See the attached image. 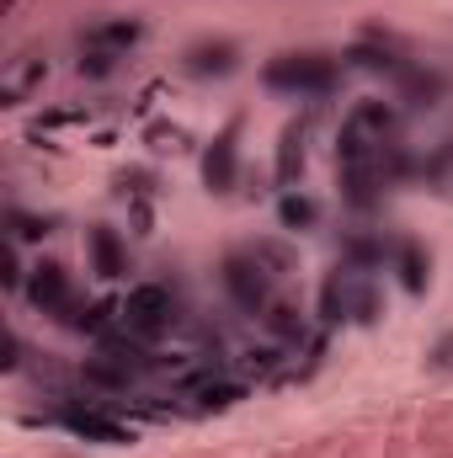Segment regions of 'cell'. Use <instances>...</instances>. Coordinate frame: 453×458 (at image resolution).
Wrapping results in <instances>:
<instances>
[{"label":"cell","instance_id":"6da1fadb","mask_svg":"<svg viewBox=\"0 0 453 458\" xmlns=\"http://www.w3.org/2000/svg\"><path fill=\"white\" fill-rule=\"evenodd\" d=\"M341 81V64L321 48H294V54H278L267 59L261 70V86L278 91V97H294V102H310V97H331Z\"/></svg>","mask_w":453,"mask_h":458},{"label":"cell","instance_id":"7a4b0ae2","mask_svg":"<svg viewBox=\"0 0 453 458\" xmlns=\"http://www.w3.org/2000/svg\"><path fill=\"white\" fill-rule=\"evenodd\" d=\"M321 315L337 326H373L379 320V283H373V267H357V261H341L337 272L326 277L321 288Z\"/></svg>","mask_w":453,"mask_h":458},{"label":"cell","instance_id":"3957f363","mask_svg":"<svg viewBox=\"0 0 453 458\" xmlns=\"http://www.w3.org/2000/svg\"><path fill=\"white\" fill-rule=\"evenodd\" d=\"M219 277H225V293L235 310H245V315H267V304H272V283H278V267L261 256V250H229L225 267H219Z\"/></svg>","mask_w":453,"mask_h":458},{"label":"cell","instance_id":"277c9868","mask_svg":"<svg viewBox=\"0 0 453 458\" xmlns=\"http://www.w3.org/2000/svg\"><path fill=\"white\" fill-rule=\"evenodd\" d=\"M171 326H176V293H171L166 283H139V288H128V299H123V331H128V336L160 342Z\"/></svg>","mask_w":453,"mask_h":458},{"label":"cell","instance_id":"5b68a950","mask_svg":"<svg viewBox=\"0 0 453 458\" xmlns=\"http://www.w3.org/2000/svg\"><path fill=\"white\" fill-rule=\"evenodd\" d=\"M341 59H346L352 70H368V75H389V81H400V75L416 64V59H411V54H406L395 38H384V32H363V38H357V43H352Z\"/></svg>","mask_w":453,"mask_h":458},{"label":"cell","instance_id":"8992f818","mask_svg":"<svg viewBox=\"0 0 453 458\" xmlns=\"http://www.w3.org/2000/svg\"><path fill=\"white\" fill-rule=\"evenodd\" d=\"M27 299H32L43 315H59V320L75 315V288H70V272H64L59 261H38V267H32V277H27Z\"/></svg>","mask_w":453,"mask_h":458},{"label":"cell","instance_id":"52a82bcc","mask_svg":"<svg viewBox=\"0 0 453 458\" xmlns=\"http://www.w3.org/2000/svg\"><path fill=\"white\" fill-rule=\"evenodd\" d=\"M240 176V117H229L214 133V144L203 149V187L209 192H229Z\"/></svg>","mask_w":453,"mask_h":458},{"label":"cell","instance_id":"ba28073f","mask_svg":"<svg viewBox=\"0 0 453 458\" xmlns=\"http://www.w3.org/2000/svg\"><path fill=\"white\" fill-rule=\"evenodd\" d=\"M182 70L192 81H229L240 70V43L235 38H198L187 54H182Z\"/></svg>","mask_w":453,"mask_h":458},{"label":"cell","instance_id":"9c48e42d","mask_svg":"<svg viewBox=\"0 0 453 458\" xmlns=\"http://www.w3.org/2000/svg\"><path fill=\"white\" fill-rule=\"evenodd\" d=\"M59 421H64L75 437H86V443H107V448H123V443H133V432H128L117 416L86 411V405H64V411H59Z\"/></svg>","mask_w":453,"mask_h":458},{"label":"cell","instance_id":"30bf717a","mask_svg":"<svg viewBox=\"0 0 453 458\" xmlns=\"http://www.w3.org/2000/svg\"><path fill=\"white\" fill-rule=\"evenodd\" d=\"M395 91H400V102H406V107H438V102L449 97V75L416 59V64L395 81Z\"/></svg>","mask_w":453,"mask_h":458},{"label":"cell","instance_id":"8fae6325","mask_svg":"<svg viewBox=\"0 0 453 458\" xmlns=\"http://www.w3.org/2000/svg\"><path fill=\"white\" fill-rule=\"evenodd\" d=\"M144 38V27L133 21V16H107V21H91L86 27V38H81V48H91V54H128L133 43Z\"/></svg>","mask_w":453,"mask_h":458},{"label":"cell","instance_id":"7c38bea8","mask_svg":"<svg viewBox=\"0 0 453 458\" xmlns=\"http://www.w3.org/2000/svg\"><path fill=\"white\" fill-rule=\"evenodd\" d=\"M86 250H91V272H97L102 283H117V277L128 272V250H123L117 229L91 225V234H86Z\"/></svg>","mask_w":453,"mask_h":458},{"label":"cell","instance_id":"4fadbf2b","mask_svg":"<svg viewBox=\"0 0 453 458\" xmlns=\"http://www.w3.org/2000/svg\"><path fill=\"white\" fill-rule=\"evenodd\" d=\"M304 139H310V123H288L278 139V182L283 187H294L304 176Z\"/></svg>","mask_w":453,"mask_h":458},{"label":"cell","instance_id":"5bb4252c","mask_svg":"<svg viewBox=\"0 0 453 458\" xmlns=\"http://www.w3.org/2000/svg\"><path fill=\"white\" fill-rule=\"evenodd\" d=\"M187 389L198 394V405H203V411H225V405H235V400L245 394L240 384H225V378H214V373H192V378H187Z\"/></svg>","mask_w":453,"mask_h":458},{"label":"cell","instance_id":"9a60e30c","mask_svg":"<svg viewBox=\"0 0 453 458\" xmlns=\"http://www.w3.org/2000/svg\"><path fill=\"white\" fill-rule=\"evenodd\" d=\"M395 272H400L406 293H422V288H427V250H422L416 240H400V245H395Z\"/></svg>","mask_w":453,"mask_h":458},{"label":"cell","instance_id":"2e32d148","mask_svg":"<svg viewBox=\"0 0 453 458\" xmlns=\"http://www.w3.org/2000/svg\"><path fill=\"white\" fill-rule=\"evenodd\" d=\"M32 81H43V59H32V54H27V59H16V64H11V75H5V86H0V102H5V107H16V102L32 91Z\"/></svg>","mask_w":453,"mask_h":458},{"label":"cell","instance_id":"e0dca14e","mask_svg":"<svg viewBox=\"0 0 453 458\" xmlns=\"http://www.w3.org/2000/svg\"><path fill=\"white\" fill-rule=\"evenodd\" d=\"M81 378H86V384H97V389H128V384H133V373H128L123 362H113V357H102V352L81 368Z\"/></svg>","mask_w":453,"mask_h":458},{"label":"cell","instance_id":"ac0fdd59","mask_svg":"<svg viewBox=\"0 0 453 458\" xmlns=\"http://www.w3.org/2000/svg\"><path fill=\"white\" fill-rule=\"evenodd\" d=\"M278 219H283V229H315L321 208H315V198H304V192H283V198H278Z\"/></svg>","mask_w":453,"mask_h":458},{"label":"cell","instance_id":"d6986e66","mask_svg":"<svg viewBox=\"0 0 453 458\" xmlns=\"http://www.w3.org/2000/svg\"><path fill=\"white\" fill-rule=\"evenodd\" d=\"M267 331L278 336V342H304V315L294 310V304H267Z\"/></svg>","mask_w":453,"mask_h":458},{"label":"cell","instance_id":"ffe728a7","mask_svg":"<svg viewBox=\"0 0 453 458\" xmlns=\"http://www.w3.org/2000/svg\"><path fill=\"white\" fill-rule=\"evenodd\" d=\"M5 225H11V240H43V234H48L43 219H32V214H21V208H11Z\"/></svg>","mask_w":453,"mask_h":458},{"label":"cell","instance_id":"44dd1931","mask_svg":"<svg viewBox=\"0 0 453 458\" xmlns=\"http://www.w3.org/2000/svg\"><path fill=\"white\" fill-rule=\"evenodd\" d=\"M427 176H432L443 192H453V139L438 149V155H432V160H427Z\"/></svg>","mask_w":453,"mask_h":458},{"label":"cell","instance_id":"7402d4cb","mask_svg":"<svg viewBox=\"0 0 453 458\" xmlns=\"http://www.w3.org/2000/svg\"><path fill=\"white\" fill-rule=\"evenodd\" d=\"M0 283L5 288H27L21 283V261H16V240H5V250H0Z\"/></svg>","mask_w":453,"mask_h":458},{"label":"cell","instance_id":"603a6c76","mask_svg":"<svg viewBox=\"0 0 453 458\" xmlns=\"http://www.w3.org/2000/svg\"><path fill=\"white\" fill-rule=\"evenodd\" d=\"M113 54H91V48H81V75H91V81H102V75H113Z\"/></svg>","mask_w":453,"mask_h":458},{"label":"cell","instance_id":"cb8c5ba5","mask_svg":"<svg viewBox=\"0 0 453 458\" xmlns=\"http://www.w3.org/2000/svg\"><path fill=\"white\" fill-rule=\"evenodd\" d=\"M150 139H155V149H182V144H187V133H182V128H166V123L150 128Z\"/></svg>","mask_w":453,"mask_h":458},{"label":"cell","instance_id":"d4e9b609","mask_svg":"<svg viewBox=\"0 0 453 458\" xmlns=\"http://www.w3.org/2000/svg\"><path fill=\"white\" fill-rule=\"evenodd\" d=\"M0 368H5V373H11V368H21V336H16V331L5 336V357H0Z\"/></svg>","mask_w":453,"mask_h":458}]
</instances>
